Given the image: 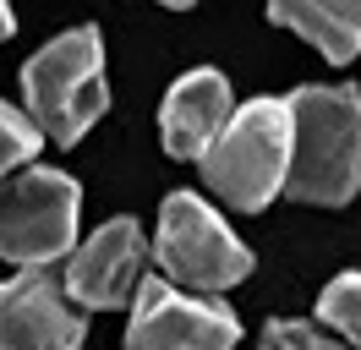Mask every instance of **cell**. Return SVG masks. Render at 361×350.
Wrapping results in <instances>:
<instances>
[{
	"instance_id": "obj_1",
	"label": "cell",
	"mask_w": 361,
	"mask_h": 350,
	"mask_svg": "<svg viewBox=\"0 0 361 350\" xmlns=\"http://www.w3.org/2000/svg\"><path fill=\"white\" fill-rule=\"evenodd\" d=\"M295 137L285 197L312 208H345L361 186V93L356 88H295Z\"/></svg>"
},
{
	"instance_id": "obj_2",
	"label": "cell",
	"mask_w": 361,
	"mask_h": 350,
	"mask_svg": "<svg viewBox=\"0 0 361 350\" xmlns=\"http://www.w3.org/2000/svg\"><path fill=\"white\" fill-rule=\"evenodd\" d=\"M290 137H295L290 99H247L230 115V126L214 137V148L197 159L208 192H219L241 214L269 208L290 175Z\"/></svg>"
},
{
	"instance_id": "obj_3",
	"label": "cell",
	"mask_w": 361,
	"mask_h": 350,
	"mask_svg": "<svg viewBox=\"0 0 361 350\" xmlns=\"http://www.w3.org/2000/svg\"><path fill=\"white\" fill-rule=\"evenodd\" d=\"M23 99L27 115L55 137L61 148H71L93 121L110 109V88H104V39L99 28H66L61 39H49L39 55H27L23 66Z\"/></svg>"
},
{
	"instance_id": "obj_4",
	"label": "cell",
	"mask_w": 361,
	"mask_h": 350,
	"mask_svg": "<svg viewBox=\"0 0 361 350\" xmlns=\"http://www.w3.org/2000/svg\"><path fill=\"white\" fill-rule=\"evenodd\" d=\"M154 262H159V274H170L176 284L208 290V296H219V290H230V284H241L252 274L247 241L235 236L197 192L164 197L159 236H154Z\"/></svg>"
},
{
	"instance_id": "obj_5",
	"label": "cell",
	"mask_w": 361,
	"mask_h": 350,
	"mask_svg": "<svg viewBox=\"0 0 361 350\" xmlns=\"http://www.w3.org/2000/svg\"><path fill=\"white\" fill-rule=\"evenodd\" d=\"M82 192L61 170H23L0 181V258L17 268L61 262L77 246Z\"/></svg>"
},
{
	"instance_id": "obj_6",
	"label": "cell",
	"mask_w": 361,
	"mask_h": 350,
	"mask_svg": "<svg viewBox=\"0 0 361 350\" xmlns=\"http://www.w3.org/2000/svg\"><path fill=\"white\" fill-rule=\"evenodd\" d=\"M241 345V318L214 296H192L170 274L137 284L126 350H235Z\"/></svg>"
},
{
	"instance_id": "obj_7",
	"label": "cell",
	"mask_w": 361,
	"mask_h": 350,
	"mask_svg": "<svg viewBox=\"0 0 361 350\" xmlns=\"http://www.w3.org/2000/svg\"><path fill=\"white\" fill-rule=\"evenodd\" d=\"M0 350H82V312L49 262L0 284Z\"/></svg>"
},
{
	"instance_id": "obj_8",
	"label": "cell",
	"mask_w": 361,
	"mask_h": 350,
	"mask_svg": "<svg viewBox=\"0 0 361 350\" xmlns=\"http://www.w3.org/2000/svg\"><path fill=\"white\" fill-rule=\"evenodd\" d=\"M142 262H148V236L137 230V219H110L99 224L88 241H77L66 258V290L77 306H126L142 284Z\"/></svg>"
},
{
	"instance_id": "obj_9",
	"label": "cell",
	"mask_w": 361,
	"mask_h": 350,
	"mask_svg": "<svg viewBox=\"0 0 361 350\" xmlns=\"http://www.w3.org/2000/svg\"><path fill=\"white\" fill-rule=\"evenodd\" d=\"M230 83L225 71H214V66H197V71H186L170 93H164V104H159V137H164V153L170 159H203L214 148V137L230 126Z\"/></svg>"
},
{
	"instance_id": "obj_10",
	"label": "cell",
	"mask_w": 361,
	"mask_h": 350,
	"mask_svg": "<svg viewBox=\"0 0 361 350\" xmlns=\"http://www.w3.org/2000/svg\"><path fill=\"white\" fill-rule=\"evenodd\" d=\"M269 22L301 33L334 66L361 55V0H269Z\"/></svg>"
},
{
	"instance_id": "obj_11",
	"label": "cell",
	"mask_w": 361,
	"mask_h": 350,
	"mask_svg": "<svg viewBox=\"0 0 361 350\" xmlns=\"http://www.w3.org/2000/svg\"><path fill=\"white\" fill-rule=\"evenodd\" d=\"M317 318L334 328L339 339H350L361 350V274H339V279L323 284L317 296Z\"/></svg>"
},
{
	"instance_id": "obj_12",
	"label": "cell",
	"mask_w": 361,
	"mask_h": 350,
	"mask_svg": "<svg viewBox=\"0 0 361 350\" xmlns=\"http://www.w3.org/2000/svg\"><path fill=\"white\" fill-rule=\"evenodd\" d=\"M39 148H44V126L0 99V181L17 170V164H33Z\"/></svg>"
},
{
	"instance_id": "obj_13",
	"label": "cell",
	"mask_w": 361,
	"mask_h": 350,
	"mask_svg": "<svg viewBox=\"0 0 361 350\" xmlns=\"http://www.w3.org/2000/svg\"><path fill=\"white\" fill-rule=\"evenodd\" d=\"M263 350H356L350 339L339 345V339H329V334H317L312 323H295V318H274L269 328H263Z\"/></svg>"
},
{
	"instance_id": "obj_14",
	"label": "cell",
	"mask_w": 361,
	"mask_h": 350,
	"mask_svg": "<svg viewBox=\"0 0 361 350\" xmlns=\"http://www.w3.org/2000/svg\"><path fill=\"white\" fill-rule=\"evenodd\" d=\"M11 33H17V17H11V6H6V0H0V44L11 39Z\"/></svg>"
},
{
	"instance_id": "obj_15",
	"label": "cell",
	"mask_w": 361,
	"mask_h": 350,
	"mask_svg": "<svg viewBox=\"0 0 361 350\" xmlns=\"http://www.w3.org/2000/svg\"><path fill=\"white\" fill-rule=\"evenodd\" d=\"M159 6H176V11H186V6H197V0H159Z\"/></svg>"
}]
</instances>
